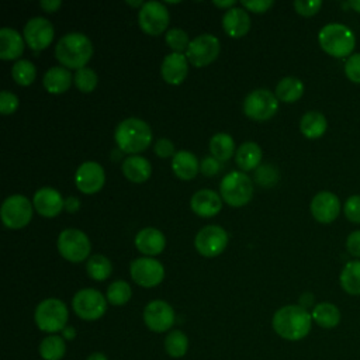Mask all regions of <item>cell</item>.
I'll return each mask as SVG.
<instances>
[{
  "label": "cell",
  "mask_w": 360,
  "mask_h": 360,
  "mask_svg": "<svg viewBox=\"0 0 360 360\" xmlns=\"http://www.w3.org/2000/svg\"><path fill=\"white\" fill-rule=\"evenodd\" d=\"M210 152L218 160H228L235 153V141L226 132H217L210 139Z\"/></svg>",
  "instance_id": "33"
},
{
  "label": "cell",
  "mask_w": 360,
  "mask_h": 360,
  "mask_svg": "<svg viewBox=\"0 0 360 360\" xmlns=\"http://www.w3.org/2000/svg\"><path fill=\"white\" fill-rule=\"evenodd\" d=\"M274 332L285 340L304 339L312 326V316L308 309L300 305H284L278 308L271 319Z\"/></svg>",
  "instance_id": "1"
},
{
  "label": "cell",
  "mask_w": 360,
  "mask_h": 360,
  "mask_svg": "<svg viewBox=\"0 0 360 360\" xmlns=\"http://www.w3.org/2000/svg\"><path fill=\"white\" fill-rule=\"evenodd\" d=\"M105 181V173L100 163L94 160L83 162L75 173L76 187L84 194L97 193Z\"/></svg>",
  "instance_id": "17"
},
{
  "label": "cell",
  "mask_w": 360,
  "mask_h": 360,
  "mask_svg": "<svg viewBox=\"0 0 360 360\" xmlns=\"http://www.w3.org/2000/svg\"><path fill=\"white\" fill-rule=\"evenodd\" d=\"M124 176L132 183L146 181L152 173L150 162L141 155H129L121 165Z\"/></svg>",
  "instance_id": "25"
},
{
  "label": "cell",
  "mask_w": 360,
  "mask_h": 360,
  "mask_svg": "<svg viewBox=\"0 0 360 360\" xmlns=\"http://www.w3.org/2000/svg\"><path fill=\"white\" fill-rule=\"evenodd\" d=\"M32 205L42 217H56L65 208V200L60 193L53 187H41L35 191Z\"/></svg>",
  "instance_id": "19"
},
{
  "label": "cell",
  "mask_w": 360,
  "mask_h": 360,
  "mask_svg": "<svg viewBox=\"0 0 360 360\" xmlns=\"http://www.w3.org/2000/svg\"><path fill=\"white\" fill-rule=\"evenodd\" d=\"M346 250L353 257H360V231H353L346 239Z\"/></svg>",
  "instance_id": "48"
},
{
  "label": "cell",
  "mask_w": 360,
  "mask_h": 360,
  "mask_svg": "<svg viewBox=\"0 0 360 360\" xmlns=\"http://www.w3.org/2000/svg\"><path fill=\"white\" fill-rule=\"evenodd\" d=\"M172 169L181 180H190L198 173L200 163L197 156L190 150H179L172 158Z\"/></svg>",
  "instance_id": "27"
},
{
  "label": "cell",
  "mask_w": 360,
  "mask_h": 360,
  "mask_svg": "<svg viewBox=\"0 0 360 360\" xmlns=\"http://www.w3.org/2000/svg\"><path fill=\"white\" fill-rule=\"evenodd\" d=\"M135 246L141 253L146 256H155L163 252L166 246V238L159 229L146 226L135 235Z\"/></svg>",
  "instance_id": "22"
},
{
  "label": "cell",
  "mask_w": 360,
  "mask_h": 360,
  "mask_svg": "<svg viewBox=\"0 0 360 360\" xmlns=\"http://www.w3.org/2000/svg\"><path fill=\"white\" fill-rule=\"evenodd\" d=\"M339 283L349 295H360V260H350L343 266Z\"/></svg>",
  "instance_id": "32"
},
{
  "label": "cell",
  "mask_w": 360,
  "mask_h": 360,
  "mask_svg": "<svg viewBox=\"0 0 360 360\" xmlns=\"http://www.w3.org/2000/svg\"><path fill=\"white\" fill-rule=\"evenodd\" d=\"M128 4H131V6H143V1H141V0H138V1H129L128 0Z\"/></svg>",
  "instance_id": "57"
},
{
  "label": "cell",
  "mask_w": 360,
  "mask_h": 360,
  "mask_svg": "<svg viewBox=\"0 0 360 360\" xmlns=\"http://www.w3.org/2000/svg\"><path fill=\"white\" fill-rule=\"evenodd\" d=\"M86 360H107V357H105L104 353L96 352V353H91Z\"/></svg>",
  "instance_id": "55"
},
{
  "label": "cell",
  "mask_w": 360,
  "mask_h": 360,
  "mask_svg": "<svg viewBox=\"0 0 360 360\" xmlns=\"http://www.w3.org/2000/svg\"><path fill=\"white\" fill-rule=\"evenodd\" d=\"M143 322L153 332H166L174 323V311L163 300H153L143 308Z\"/></svg>",
  "instance_id": "16"
},
{
  "label": "cell",
  "mask_w": 360,
  "mask_h": 360,
  "mask_svg": "<svg viewBox=\"0 0 360 360\" xmlns=\"http://www.w3.org/2000/svg\"><path fill=\"white\" fill-rule=\"evenodd\" d=\"M190 207L198 217H214L222 208V198L211 188H201L191 195Z\"/></svg>",
  "instance_id": "21"
},
{
  "label": "cell",
  "mask_w": 360,
  "mask_h": 360,
  "mask_svg": "<svg viewBox=\"0 0 360 360\" xmlns=\"http://www.w3.org/2000/svg\"><path fill=\"white\" fill-rule=\"evenodd\" d=\"M69 318L68 307L59 298H46L41 301L34 312L37 326L42 332L55 333L66 328Z\"/></svg>",
  "instance_id": "5"
},
{
  "label": "cell",
  "mask_w": 360,
  "mask_h": 360,
  "mask_svg": "<svg viewBox=\"0 0 360 360\" xmlns=\"http://www.w3.org/2000/svg\"><path fill=\"white\" fill-rule=\"evenodd\" d=\"M165 39H166L167 45L173 49V52H179V53L186 52L190 45L188 34L184 30L177 28V27L167 30L165 34Z\"/></svg>",
  "instance_id": "40"
},
{
  "label": "cell",
  "mask_w": 360,
  "mask_h": 360,
  "mask_svg": "<svg viewBox=\"0 0 360 360\" xmlns=\"http://www.w3.org/2000/svg\"><path fill=\"white\" fill-rule=\"evenodd\" d=\"M212 4L218 6V7H225L226 10L231 7H235V1L233 0H225V1H219V0H214Z\"/></svg>",
  "instance_id": "54"
},
{
  "label": "cell",
  "mask_w": 360,
  "mask_h": 360,
  "mask_svg": "<svg viewBox=\"0 0 360 360\" xmlns=\"http://www.w3.org/2000/svg\"><path fill=\"white\" fill-rule=\"evenodd\" d=\"M86 270L87 274L97 281H103L111 276L112 271V264L108 257L104 255H93L87 259L86 263Z\"/></svg>",
  "instance_id": "35"
},
{
  "label": "cell",
  "mask_w": 360,
  "mask_h": 360,
  "mask_svg": "<svg viewBox=\"0 0 360 360\" xmlns=\"http://www.w3.org/2000/svg\"><path fill=\"white\" fill-rule=\"evenodd\" d=\"M221 198L231 207L248 204L253 195V183L243 172H229L219 184Z\"/></svg>",
  "instance_id": "6"
},
{
  "label": "cell",
  "mask_w": 360,
  "mask_h": 360,
  "mask_svg": "<svg viewBox=\"0 0 360 360\" xmlns=\"http://www.w3.org/2000/svg\"><path fill=\"white\" fill-rule=\"evenodd\" d=\"M194 245L200 255L214 257L225 250L228 245V233L219 225H207L197 232Z\"/></svg>",
  "instance_id": "14"
},
{
  "label": "cell",
  "mask_w": 360,
  "mask_h": 360,
  "mask_svg": "<svg viewBox=\"0 0 360 360\" xmlns=\"http://www.w3.org/2000/svg\"><path fill=\"white\" fill-rule=\"evenodd\" d=\"M53 25L52 22L41 15L37 17H31L25 25H24V39L27 42V45L32 49V51H41L45 49L48 45H51L52 39H53Z\"/></svg>",
  "instance_id": "15"
},
{
  "label": "cell",
  "mask_w": 360,
  "mask_h": 360,
  "mask_svg": "<svg viewBox=\"0 0 360 360\" xmlns=\"http://www.w3.org/2000/svg\"><path fill=\"white\" fill-rule=\"evenodd\" d=\"M60 4H62L60 0H41V1H39V6H41L45 11H48V13L56 11V10L60 7Z\"/></svg>",
  "instance_id": "51"
},
{
  "label": "cell",
  "mask_w": 360,
  "mask_h": 360,
  "mask_svg": "<svg viewBox=\"0 0 360 360\" xmlns=\"http://www.w3.org/2000/svg\"><path fill=\"white\" fill-rule=\"evenodd\" d=\"M352 7L354 11H357V13H360V0H350L349 3H346L345 4V7Z\"/></svg>",
  "instance_id": "56"
},
{
  "label": "cell",
  "mask_w": 360,
  "mask_h": 360,
  "mask_svg": "<svg viewBox=\"0 0 360 360\" xmlns=\"http://www.w3.org/2000/svg\"><path fill=\"white\" fill-rule=\"evenodd\" d=\"M73 77L68 68L65 66H51L42 77L44 87L52 94H60L66 91L72 83Z\"/></svg>",
  "instance_id": "26"
},
{
  "label": "cell",
  "mask_w": 360,
  "mask_h": 360,
  "mask_svg": "<svg viewBox=\"0 0 360 360\" xmlns=\"http://www.w3.org/2000/svg\"><path fill=\"white\" fill-rule=\"evenodd\" d=\"M255 180L263 187H271L278 180V170L274 165H262L255 170Z\"/></svg>",
  "instance_id": "41"
},
{
  "label": "cell",
  "mask_w": 360,
  "mask_h": 360,
  "mask_svg": "<svg viewBox=\"0 0 360 360\" xmlns=\"http://www.w3.org/2000/svg\"><path fill=\"white\" fill-rule=\"evenodd\" d=\"M292 6L298 14L304 17H311L319 11V8L322 7V1L321 0H295Z\"/></svg>",
  "instance_id": "44"
},
{
  "label": "cell",
  "mask_w": 360,
  "mask_h": 360,
  "mask_svg": "<svg viewBox=\"0 0 360 360\" xmlns=\"http://www.w3.org/2000/svg\"><path fill=\"white\" fill-rule=\"evenodd\" d=\"M312 321L325 329H332L340 322V311L332 302H319L312 308Z\"/></svg>",
  "instance_id": "30"
},
{
  "label": "cell",
  "mask_w": 360,
  "mask_h": 360,
  "mask_svg": "<svg viewBox=\"0 0 360 360\" xmlns=\"http://www.w3.org/2000/svg\"><path fill=\"white\" fill-rule=\"evenodd\" d=\"M75 314L84 321H96L101 318L107 309L104 295L96 288H82L72 300Z\"/></svg>",
  "instance_id": "10"
},
{
  "label": "cell",
  "mask_w": 360,
  "mask_h": 360,
  "mask_svg": "<svg viewBox=\"0 0 360 360\" xmlns=\"http://www.w3.org/2000/svg\"><path fill=\"white\" fill-rule=\"evenodd\" d=\"M318 41L321 48L333 58H349L356 46L353 31L340 22L323 25L318 32Z\"/></svg>",
  "instance_id": "4"
},
{
  "label": "cell",
  "mask_w": 360,
  "mask_h": 360,
  "mask_svg": "<svg viewBox=\"0 0 360 360\" xmlns=\"http://www.w3.org/2000/svg\"><path fill=\"white\" fill-rule=\"evenodd\" d=\"M200 170L205 176H214L221 170V160H218L212 155L205 156L200 163Z\"/></svg>",
  "instance_id": "47"
},
{
  "label": "cell",
  "mask_w": 360,
  "mask_h": 360,
  "mask_svg": "<svg viewBox=\"0 0 360 360\" xmlns=\"http://www.w3.org/2000/svg\"><path fill=\"white\" fill-rule=\"evenodd\" d=\"M278 108V98L269 89H255L243 100V112L256 121L271 118Z\"/></svg>",
  "instance_id": "9"
},
{
  "label": "cell",
  "mask_w": 360,
  "mask_h": 360,
  "mask_svg": "<svg viewBox=\"0 0 360 360\" xmlns=\"http://www.w3.org/2000/svg\"><path fill=\"white\" fill-rule=\"evenodd\" d=\"M314 302H315V297H314V294L312 292H302L301 294V297H300V307H302V308H305V309H308V308H314L315 305H314Z\"/></svg>",
  "instance_id": "50"
},
{
  "label": "cell",
  "mask_w": 360,
  "mask_h": 360,
  "mask_svg": "<svg viewBox=\"0 0 360 360\" xmlns=\"http://www.w3.org/2000/svg\"><path fill=\"white\" fill-rule=\"evenodd\" d=\"M345 217L354 224H360V195H350L343 205Z\"/></svg>",
  "instance_id": "43"
},
{
  "label": "cell",
  "mask_w": 360,
  "mask_h": 360,
  "mask_svg": "<svg viewBox=\"0 0 360 360\" xmlns=\"http://www.w3.org/2000/svg\"><path fill=\"white\" fill-rule=\"evenodd\" d=\"M262 160V149L256 142L248 141L238 146L235 162L242 170H256Z\"/></svg>",
  "instance_id": "29"
},
{
  "label": "cell",
  "mask_w": 360,
  "mask_h": 360,
  "mask_svg": "<svg viewBox=\"0 0 360 360\" xmlns=\"http://www.w3.org/2000/svg\"><path fill=\"white\" fill-rule=\"evenodd\" d=\"M153 152L159 156V158H162V159H165V158H173L174 156V143L170 141V139H167V138H160V139H158L156 142H155V146H153Z\"/></svg>",
  "instance_id": "46"
},
{
  "label": "cell",
  "mask_w": 360,
  "mask_h": 360,
  "mask_svg": "<svg viewBox=\"0 0 360 360\" xmlns=\"http://www.w3.org/2000/svg\"><path fill=\"white\" fill-rule=\"evenodd\" d=\"M73 82H75L76 87L80 91L90 93V91H93L96 89L97 82H98V76H97V73L93 69L84 66V68H80V69H77L75 72Z\"/></svg>",
  "instance_id": "39"
},
{
  "label": "cell",
  "mask_w": 360,
  "mask_h": 360,
  "mask_svg": "<svg viewBox=\"0 0 360 360\" xmlns=\"http://www.w3.org/2000/svg\"><path fill=\"white\" fill-rule=\"evenodd\" d=\"M93 55V44L83 32H68L59 38L55 46V56L65 68H84Z\"/></svg>",
  "instance_id": "2"
},
{
  "label": "cell",
  "mask_w": 360,
  "mask_h": 360,
  "mask_svg": "<svg viewBox=\"0 0 360 360\" xmlns=\"http://www.w3.org/2000/svg\"><path fill=\"white\" fill-rule=\"evenodd\" d=\"M0 217L10 229L24 228L32 218V202L22 194L8 195L1 204Z\"/></svg>",
  "instance_id": "8"
},
{
  "label": "cell",
  "mask_w": 360,
  "mask_h": 360,
  "mask_svg": "<svg viewBox=\"0 0 360 360\" xmlns=\"http://www.w3.org/2000/svg\"><path fill=\"white\" fill-rule=\"evenodd\" d=\"M129 273L132 280L141 287H155L162 283L165 277L163 264L150 256L136 257L129 264Z\"/></svg>",
  "instance_id": "12"
},
{
  "label": "cell",
  "mask_w": 360,
  "mask_h": 360,
  "mask_svg": "<svg viewBox=\"0 0 360 360\" xmlns=\"http://www.w3.org/2000/svg\"><path fill=\"white\" fill-rule=\"evenodd\" d=\"M328 128V121L321 111H307L300 120V131L305 138L316 139L321 138Z\"/></svg>",
  "instance_id": "28"
},
{
  "label": "cell",
  "mask_w": 360,
  "mask_h": 360,
  "mask_svg": "<svg viewBox=\"0 0 360 360\" xmlns=\"http://www.w3.org/2000/svg\"><path fill=\"white\" fill-rule=\"evenodd\" d=\"M114 139L120 150L136 155L150 145L152 129L146 121L136 117H129L118 122L114 131Z\"/></svg>",
  "instance_id": "3"
},
{
  "label": "cell",
  "mask_w": 360,
  "mask_h": 360,
  "mask_svg": "<svg viewBox=\"0 0 360 360\" xmlns=\"http://www.w3.org/2000/svg\"><path fill=\"white\" fill-rule=\"evenodd\" d=\"M11 76L18 84L28 86L35 80V76H37L35 65L28 59H18L11 68Z\"/></svg>",
  "instance_id": "37"
},
{
  "label": "cell",
  "mask_w": 360,
  "mask_h": 360,
  "mask_svg": "<svg viewBox=\"0 0 360 360\" xmlns=\"http://www.w3.org/2000/svg\"><path fill=\"white\" fill-rule=\"evenodd\" d=\"M312 217L321 224H330L335 221L342 210L340 200L332 191L323 190L314 195L309 205Z\"/></svg>",
  "instance_id": "18"
},
{
  "label": "cell",
  "mask_w": 360,
  "mask_h": 360,
  "mask_svg": "<svg viewBox=\"0 0 360 360\" xmlns=\"http://www.w3.org/2000/svg\"><path fill=\"white\" fill-rule=\"evenodd\" d=\"M132 295L131 285L124 280L112 281L107 288V301L112 305H124Z\"/></svg>",
  "instance_id": "38"
},
{
  "label": "cell",
  "mask_w": 360,
  "mask_h": 360,
  "mask_svg": "<svg viewBox=\"0 0 360 360\" xmlns=\"http://www.w3.org/2000/svg\"><path fill=\"white\" fill-rule=\"evenodd\" d=\"M345 75L353 83H360V53H352L345 62Z\"/></svg>",
  "instance_id": "42"
},
{
  "label": "cell",
  "mask_w": 360,
  "mask_h": 360,
  "mask_svg": "<svg viewBox=\"0 0 360 360\" xmlns=\"http://www.w3.org/2000/svg\"><path fill=\"white\" fill-rule=\"evenodd\" d=\"M188 338L181 330H172L165 339V350L170 357L179 359L187 353Z\"/></svg>",
  "instance_id": "36"
},
{
  "label": "cell",
  "mask_w": 360,
  "mask_h": 360,
  "mask_svg": "<svg viewBox=\"0 0 360 360\" xmlns=\"http://www.w3.org/2000/svg\"><path fill=\"white\" fill-rule=\"evenodd\" d=\"M222 27L225 32L233 38L243 37L250 28V17L242 7H231L222 15Z\"/></svg>",
  "instance_id": "23"
},
{
  "label": "cell",
  "mask_w": 360,
  "mask_h": 360,
  "mask_svg": "<svg viewBox=\"0 0 360 360\" xmlns=\"http://www.w3.org/2000/svg\"><path fill=\"white\" fill-rule=\"evenodd\" d=\"M240 3L243 7L253 13H264L267 8L273 6L271 0H242Z\"/></svg>",
  "instance_id": "49"
},
{
  "label": "cell",
  "mask_w": 360,
  "mask_h": 360,
  "mask_svg": "<svg viewBox=\"0 0 360 360\" xmlns=\"http://www.w3.org/2000/svg\"><path fill=\"white\" fill-rule=\"evenodd\" d=\"M56 246L60 256L73 263L87 259L91 249L89 236L83 231L75 228L63 229L58 236Z\"/></svg>",
  "instance_id": "7"
},
{
  "label": "cell",
  "mask_w": 360,
  "mask_h": 360,
  "mask_svg": "<svg viewBox=\"0 0 360 360\" xmlns=\"http://www.w3.org/2000/svg\"><path fill=\"white\" fill-rule=\"evenodd\" d=\"M274 94L284 103H294L304 94V83L295 76H285L278 80Z\"/></svg>",
  "instance_id": "31"
},
{
  "label": "cell",
  "mask_w": 360,
  "mask_h": 360,
  "mask_svg": "<svg viewBox=\"0 0 360 360\" xmlns=\"http://www.w3.org/2000/svg\"><path fill=\"white\" fill-rule=\"evenodd\" d=\"M160 73L166 83L180 84L188 73V59L186 53H179V52L167 53L162 60Z\"/></svg>",
  "instance_id": "20"
},
{
  "label": "cell",
  "mask_w": 360,
  "mask_h": 360,
  "mask_svg": "<svg viewBox=\"0 0 360 360\" xmlns=\"http://www.w3.org/2000/svg\"><path fill=\"white\" fill-rule=\"evenodd\" d=\"M66 353V343L62 336L49 335L39 345V354L44 360H60Z\"/></svg>",
  "instance_id": "34"
},
{
  "label": "cell",
  "mask_w": 360,
  "mask_h": 360,
  "mask_svg": "<svg viewBox=\"0 0 360 360\" xmlns=\"http://www.w3.org/2000/svg\"><path fill=\"white\" fill-rule=\"evenodd\" d=\"M169 11L162 1L150 0L143 3L138 13V21L141 28L149 35L162 34L169 25Z\"/></svg>",
  "instance_id": "13"
},
{
  "label": "cell",
  "mask_w": 360,
  "mask_h": 360,
  "mask_svg": "<svg viewBox=\"0 0 360 360\" xmlns=\"http://www.w3.org/2000/svg\"><path fill=\"white\" fill-rule=\"evenodd\" d=\"M62 336L63 339H68V340H72L76 338V329L73 326H66L63 330H62Z\"/></svg>",
  "instance_id": "53"
},
{
  "label": "cell",
  "mask_w": 360,
  "mask_h": 360,
  "mask_svg": "<svg viewBox=\"0 0 360 360\" xmlns=\"http://www.w3.org/2000/svg\"><path fill=\"white\" fill-rule=\"evenodd\" d=\"M65 208L68 212H76L80 208V201L76 197L70 195L65 200Z\"/></svg>",
  "instance_id": "52"
},
{
  "label": "cell",
  "mask_w": 360,
  "mask_h": 360,
  "mask_svg": "<svg viewBox=\"0 0 360 360\" xmlns=\"http://www.w3.org/2000/svg\"><path fill=\"white\" fill-rule=\"evenodd\" d=\"M24 52V39L22 35L11 28L3 27L0 30V58L3 60L17 59Z\"/></svg>",
  "instance_id": "24"
},
{
  "label": "cell",
  "mask_w": 360,
  "mask_h": 360,
  "mask_svg": "<svg viewBox=\"0 0 360 360\" xmlns=\"http://www.w3.org/2000/svg\"><path fill=\"white\" fill-rule=\"evenodd\" d=\"M219 39L212 34H200L190 41L186 51L188 62L197 68H202L214 62L219 53Z\"/></svg>",
  "instance_id": "11"
},
{
  "label": "cell",
  "mask_w": 360,
  "mask_h": 360,
  "mask_svg": "<svg viewBox=\"0 0 360 360\" xmlns=\"http://www.w3.org/2000/svg\"><path fill=\"white\" fill-rule=\"evenodd\" d=\"M18 97L8 91V90H1L0 93V111L4 115L13 114L18 108Z\"/></svg>",
  "instance_id": "45"
}]
</instances>
